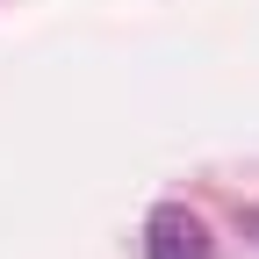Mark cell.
Segmentation results:
<instances>
[{
    "label": "cell",
    "instance_id": "1",
    "mask_svg": "<svg viewBox=\"0 0 259 259\" xmlns=\"http://www.w3.org/2000/svg\"><path fill=\"white\" fill-rule=\"evenodd\" d=\"M144 259H216L209 223L194 216V209H180V202L151 209V223H144Z\"/></svg>",
    "mask_w": 259,
    "mask_h": 259
},
{
    "label": "cell",
    "instance_id": "2",
    "mask_svg": "<svg viewBox=\"0 0 259 259\" xmlns=\"http://www.w3.org/2000/svg\"><path fill=\"white\" fill-rule=\"evenodd\" d=\"M252 231H259V216H252Z\"/></svg>",
    "mask_w": 259,
    "mask_h": 259
}]
</instances>
